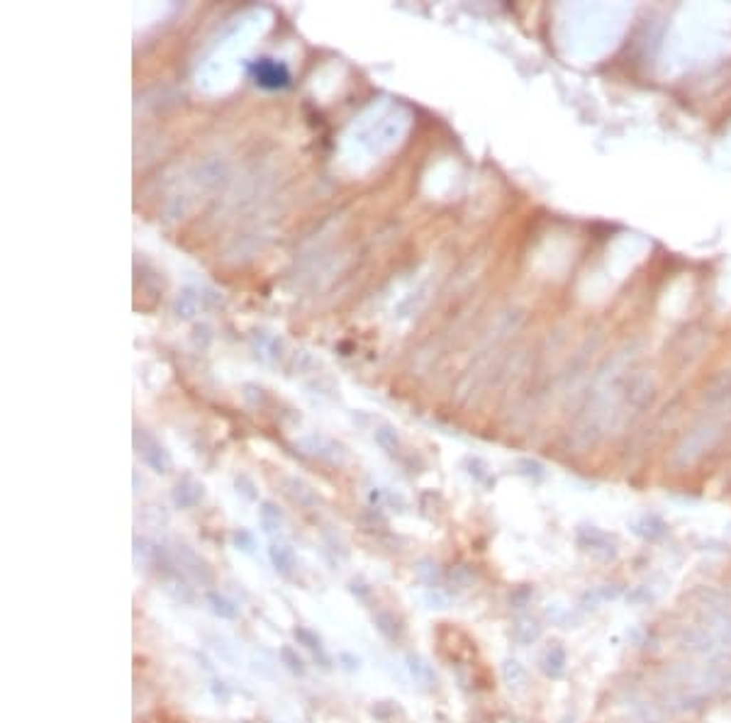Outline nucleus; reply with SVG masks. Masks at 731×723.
I'll return each instance as SVG.
<instances>
[{"instance_id": "nucleus-19", "label": "nucleus", "mask_w": 731, "mask_h": 723, "mask_svg": "<svg viewBox=\"0 0 731 723\" xmlns=\"http://www.w3.org/2000/svg\"><path fill=\"white\" fill-rule=\"evenodd\" d=\"M349 592L353 594V597H358V599H361V602H366V599H368L370 597V587L368 585H363V582L361 580H351L349 582Z\"/></svg>"}, {"instance_id": "nucleus-4", "label": "nucleus", "mask_w": 731, "mask_h": 723, "mask_svg": "<svg viewBox=\"0 0 731 723\" xmlns=\"http://www.w3.org/2000/svg\"><path fill=\"white\" fill-rule=\"evenodd\" d=\"M202 499V485L193 477H183L176 487H173V504L178 509H193Z\"/></svg>"}, {"instance_id": "nucleus-11", "label": "nucleus", "mask_w": 731, "mask_h": 723, "mask_svg": "<svg viewBox=\"0 0 731 723\" xmlns=\"http://www.w3.org/2000/svg\"><path fill=\"white\" fill-rule=\"evenodd\" d=\"M373 626H375V631L388 640H398L400 635H403V626H400L395 614H390V611H378V614H373Z\"/></svg>"}, {"instance_id": "nucleus-15", "label": "nucleus", "mask_w": 731, "mask_h": 723, "mask_svg": "<svg viewBox=\"0 0 731 723\" xmlns=\"http://www.w3.org/2000/svg\"><path fill=\"white\" fill-rule=\"evenodd\" d=\"M166 592L173 594L176 599H181V602H193V592H190V587L185 585L181 577H168V580H166Z\"/></svg>"}, {"instance_id": "nucleus-1", "label": "nucleus", "mask_w": 731, "mask_h": 723, "mask_svg": "<svg viewBox=\"0 0 731 723\" xmlns=\"http://www.w3.org/2000/svg\"><path fill=\"white\" fill-rule=\"evenodd\" d=\"M173 563H176L178 570H183L185 575L193 577V580L200 582V585H210V582L214 580L210 565L202 561L198 553H195L193 548H188V546H176V548H173Z\"/></svg>"}, {"instance_id": "nucleus-8", "label": "nucleus", "mask_w": 731, "mask_h": 723, "mask_svg": "<svg viewBox=\"0 0 731 723\" xmlns=\"http://www.w3.org/2000/svg\"><path fill=\"white\" fill-rule=\"evenodd\" d=\"M205 602H207V606H210L212 614L217 616V619H222V621H234L237 616H239V606L232 602L229 597H224L222 592L210 590V592L205 594Z\"/></svg>"}, {"instance_id": "nucleus-20", "label": "nucleus", "mask_w": 731, "mask_h": 723, "mask_svg": "<svg viewBox=\"0 0 731 723\" xmlns=\"http://www.w3.org/2000/svg\"><path fill=\"white\" fill-rule=\"evenodd\" d=\"M339 660L344 662V667L349 670V672H356V670L361 667V660H358V657H353V655H349V652H341Z\"/></svg>"}, {"instance_id": "nucleus-12", "label": "nucleus", "mask_w": 731, "mask_h": 723, "mask_svg": "<svg viewBox=\"0 0 731 723\" xmlns=\"http://www.w3.org/2000/svg\"><path fill=\"white\" fill-rule=\"evenodd\" d=\"M278 657H281V665L288 670L290 675H295V677H303L305 675V660L298 655V650L293 648V645H281V650H278Z\"/></svg>"}, {"instance_id": "nucleus-3", "label": "nucleus", "mask_w": 731, "mask_h": 723, "mask_svg": "<svg viewBox=\"0 0 731 723\" xmlns=\"http://www.w3.org/2000/svg\"><path fill=\"white\" fill-rule=\"evenodd\" d=\"M254 78H256V83L264 85V88L276 90V88H286L288 80H290V73L281 61L259 59L256 63H254Z\"/></svg>"}, {"instance_id": "nucleus-16", "label": "nucleus", "mask_w": 731, "mask_h": 723, "mask_svg": "<svg viewBox=\"0 0 731 723\" xmlns=\"http://www.w3.org/2000/svg\"><path fill=\"white\" fill-rule=\"evenodd\" d=\"M232 541H234V546L239 548V551H244V553H254V548H256V539H254V536L249 534L247 529H239V531H234Z\"/></svg>"}, {"instance_id": "nucleus-6", "label": "nucleus", "mask_w": 731, "mask_h": 723, "mask_svg": "<svg viewBox=\"0 0 731 723\" xmlns=\"http://www.w3.org/2000/svg\"><path fill=\"white\" fill-rule=\"evenodd\" d=\"M405 665H408V672L412 675V680H415L417 685H422V687H434V685H437V675H434V667L422 655H417V652H408V655H405Z\"/></svg>"}, {"instance_id": "nucleus-7", "label": "nucleus", "mask_w": 731, "mask_h": 723, "mask_svg": "<svg viewBox=\"0 0 731 723\" xmlns=\"http://www.w3.org/2000/svg\"><path fill=\"white\" fill-rule=\"evenodd\" d=\"M269 558H271V563H274L276 573L283 577L293 575L295 565H298V556H295V551L288 543H274L269 548Z\"/></svg>"}, {"instance_id": "nucleus-14", "label": "nucleus", "mask_w": 731, "mask_h": 723, "mask_svg": "<svg viewBox=\"0 0 731 723\" xmlns=\"http://www.w3.org/2000/svg\"><path fill=\"white\" fill-rule=\"evenodd\" d=\"M512 633L519 643H534V640L539 638V633H541V626H539L534 619H519L517 623H514Z\"/></svg>"}, {"instance_id": "nucleus-13", "label": "nucleus", "mask_w": 731, "mask_h": 723, "mask_svg": "<svg viewBox=\"0 0 731 723\" xmlns=\"http://www.w3.org/2000/svg\"><path fill=\"white\" fill-rule=\"evenodd\" d=\"M502 680L507 682L512 690H519L527 682V670L522 667L517 660H504L502 662Z\"/></svg>"}, {"instance_id": "nucleus-21", "label": "nucleus", "mask_w": 731, "mask_h": 723, "mask_svg": "<svg viewBox=\"0 0 731 723\" xmlns=\"http://www.w3.org/2000/svg\"><path fill=\"white\" fill-rule=\"evenodd\" d=\"M212 694L219 699V702H227V699H229V690H227V685H224V682H214V685H212Z\"/></svg>"}, {"instance_id": "nucleus-17", "label": "nucleus", "mask_w": 731, "mask_h": 723, "mask_svg": "<svg viewBox=\"0 0 731 723\" xmlns=\"http://www.w3.org/2000/svg\"><path fill=\"white\" fill-rule=\"evenodd\" d=\"M375 441H378L388 453H393V451H395V446H398V439H395V434H393L390 429L375 431Z\"/></svg>"}, {"instance_id": "nucleus-5", "label": "nucleus", "mask_w": 731, "mask_h": 723, "mask_svg": "<svg viewBox=\"0 0 731 723\" xmlns=\"http://www.w3.org/2000/svg\"><path fill=\"white\" fill-rule=\"evenodd\" d=\"M293 638L298 640V645H303V648H307L312 652V655L317 657V660L322 662V667H329V655L324 652V645H322V638L317 635L312 628H307V626H295L293 628Z\"/></svg>"}, {"instance_id": "nucleus-9", "label": "nucleus", "mask_w": 731, "mask_h": 723, "mask_svg": "<svg viewBox=\"0 0 731 723\" xmlns=\"http://www.w3.org/2000/svg\"><path fill=\"white\" fill-rule=\"evenodd\" d=\"M259 521L266 536H276L283 531V511L274 502H264L259 509Z\"/></svg>"}, {"instance_id": "nucleus-18", "label": "nucleus", "mask_w": 731, "mask_h": 723, "mask_svg": "<svg viewBox=\"0 0 731 723\" xmlns=\"http://www.w3.org/2000/svg\"><path fill=\"white\" fill-rule=\"evenodd\" d=\"M237 492H242L244 494V499H256V487H254V482L249 480L247 475H239L237 477Z\"/></svg>"}, {"instance_id": "nucleus-10", "label": "nucleus", "mask_w": 731, "mask_h": 723, "mask_svg": "<svg viewBox=\"0 0 731 723\" xmlns=\"http://www.w3.org/2000/svg\"><path fill=\"white\" fill-rule=\"evenodd\" d=\"M566 662H568V657H566V650L561 648V645H551L541 657V667L549 677H561V675L566 672Z\"/></svg>"}, {"instance_id": "nucleus-2", "label": "nucleus", "mask_w": 731, "mask_h": 723, "mask_svg": "<svg viewBox=\"0 0 731 723\" xmlns=\"http://www.w3.org/2000/svg\"><path fill=\"white\" fill-rule=\"evenodd\" d=\"M135 443L139 448V456H142V460L154 472H166L168 468H171V458H168V453L164 451V446H161L156 439H152L149 434H144V431L137 429L135 431Z\"/></svg>"}]
</instances>
